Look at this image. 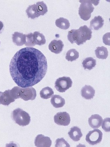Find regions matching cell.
I'll return each instance as SVG.
<instances>
[{
	"label": "cell",
	"instance_id": "obj_30",
	"mask_svg": "<svg viewBox=\"0 0 110 147\" xmlns=\"http://www.w3.org/2000/svg\"><path fill=\"white\" fill-rule=\"evenodd\" d=\"M4 24L1 21H0V33H1L4 29Z\"/></svg>",
	"mask_w": 110,
	"mask_h": 147
},
{
	"label": "cell",
	"instance_id": "obj_2",
	"mask_svg": "<svg viewBox=\"0 0 110 147\" xmlns=\"http://www.w3.org/2000/svg\"><path fill=\"white\" fill-rule=\"evenodd\" d=\"M92 31L87 26L80 27L78 29H72L68 32V39L71 44L78 46L83 44L92 37Z\"/></svg>",
	"mask_w": 110,
	"mask_h": 147
},
{
	"label": "cell",
	"instance_id": "obj_15",
	"mask_svg": "<svg viewBox=\"0 0 110 147\" xmlns=\"http://www.w3.org/2000/svg\"><path fill=\"white\" fill-rule=\"evenodd\" d=\"M70 138L74 142H78L83 136V134L80 128L77 126L73 127L70 128V131L68 132Z\"/></svg>",
	"mask_w": 110,
	"mask_h": 147
},
{
	"label": "cell",
	"instance_id": "obj_12",
	"mask_svg": "<svg viewBox=\"0 0 110 147\" xmlns=\"http://www.w3.org/2000/svg\"><path fill=\"white\" fill-rule=\"evenodd\" d=\"M103 121V118L100 115L97 114L92 115L89 118V123L91 128L97 129L101 126Z\"/></svg>",
	"mask_w": 110,
	"mask_h": 147
},
{
	"label": "cell",
	"instance_id": "obj_17",
	"mask_svg": "<svg viewBox=\"0 0 110 147\" xmlns=\"http://www.w3.org/2000/svg\"><path fill=\"white\" fill-rule=\"evenodd\" d=\"M15 99L12 96L10 90H5L3 92L1 98V105L5 106H8L11 103L14 102Z\"/></svg>",
	"mask_w": 110,
	"mask_h": 147
},
{
	"label": "cell",
	"instance_id": "obj_32",
	"mask_svg": "<svg viewBox=\"0 0 110 147\" xmlns=\"http://www.w3.org/2000/svg\"><path fill=\"white\" fill-rule=\"evenodd\" d=\"M0 44H1V42H0Z\"/></svg>",
	"mask_w": 110,
	"mask_h": 147
},
{
	"label": "cell",
	"instance_id": "obj_22",
	"mask_svg": "<svg viewBox=\"0 0 110 147\" xmlns=\"http://www.w3.org/2000/svg\"><path fill=\"white\" fill-rule=\"evenodd\" d=\"M82 64L85 69L91 70L93 69L96 65V60L93 58L89 57L84 60Z\"/></svg>",
	"mask_w": 110,
	"mask_h": 147
},
{
	"label": "cell",
	"instance_id": "obj_20",
	"mask_svg": "<svg viewBox=\"0 0 110 147\" xmlns=\"http://www.w3.org/2000/svg\"><path fill=\"white\" fill-rule=\"evenodd\" d=\"M95 53L97 58L99 59H106L108 55V52L107 48L105 47H97L95 50Z\"/></svg>",
	"mask_w": 110,
	"mask_h": 147
},
{
	"label": "cell",
	"instance_id": "obj_5",
	"mask_svg": "<svg viewBox=\"0 0 110 147\" xmlns=\"http://www.w3.org/2000/svg\"><path fill=\"white\" fill-rule=\"evenodd\" d=\"M11 117L13 121L21 126L28 125L31 122L30 115L20 108H17L12 112Z\"/></svg>",
	"mask_w": 110,
	"mask_h": 147
},
{
	"label": "cell",
	"instance_id": "obj_25",
	"mask_svg": "<svg viewBox=\"0 0 110 147\" xmlns=\"http://www.w3.org/2000/svg\"><path fill=\"white\" fill-rule=\"evenodd\" d=\"M38 11L40 16H44L48 11V7L44 1H40L36 3Z\"/></svg>",
	"mask_w": 110,
	"mask_h": 147
},
{
	"label": "cell",
	"instance_id": "obj_19",
	"mask_svg": "<svg viewBox=\"0 0 110 147\" xmlns=\"http://www.w3.org/2000/svg\"><path fill=\"white\" fill-rule=\"evenodd\" d=\"M33 36L35 45L41 46L46 43V39L43 34L38 32H35L33 33Z\"/></svg>",
	"mask_w": 110,
	"mask_h": 147
},
{
	"label": "cell",
	"instance_id": "obj_10",
	"mask_svg": "<svg viewBox=\"0 0 110 147\" xmlns=\"http://www.w3.org/2000/svg\"><path fill=\"white\" fill-rule=\"evenodd\" d=\"M64 47V44L61 40H52L48 46V49L53 53L58 54L62 53Z\"/></svg>",
	"mask_w": 110,
	"mask_h": 147
},
{
	"label": "cell",
	"instance_id": "obj_3",
	"mask_svg": "<svg viewBox=\"0 0 110 147\" xmlns=\"http://www.w3.org/2000/svg\"><path fill=\"white\" fill-rule=\"evenodd\" d=\"M10 91L12 96L15 100L21 98L24 101L33 100L37 96L36 90L32 87L22 88L16 86Z\"/></svg>",
	"mask_w": 110,
	"mask_h": 147
},
{
	"label": "cell",
	"instance_id": "obj_29",
	"mask_svg": "<svg viewBox=\"0 0 110 147\" xmlns=\"http://www.w3.org/2000/svg\"><path fill=\"white\" fill-rule=\"evenodd\" d=\"M110 33L107 32L104 35L103 37V42L105 45L107 46H110Z\"/></svg>",
	"mask_w": 110,
	"mask_h": 147
},
{
	"label": "cell",
	"instance_id": "obj_1",
	"mask_svg": "<svg viewBox=\"0 0 110 147\" xmlns=\"http://www.w3.org/2000/svg\"><path fill=\"white\" fill-rule=\"evenodd\" d=\"M10 73L14 82L22 88L32 87L42 81L48 70L45 55L33 47L17 51L11 60Z\"/></svg>",
	"mask_w": 110,
	"mask_h": 147
},
{
	"label": "cell",
	"instance_id": "obj_11",
	"mask_svg": "<svg viewBox=\"0 0 110 147\" xmlns=\"http://www.w3.org/2000/svg\"><path fill=\"white\" fill-rule=\"evenodd\" d=\"M95 90L92 86L86 85L81 90V95L86 100H91L95 96Z\"/></svg>",
	"mask_w": 110,
	"mask_h": 147
},
{
	"label": "cell",
	"instance_id": "obj_4",
	"mask_svg": "<svg viewBox=\"0 0 110 147\" xmlns=\"http://www.w3.org/2000/svg\"><path fill=\"white\" fill-rule=\"evenodd\" d=\"M79 2L81 4L79 7V15L80 18L84 21H88L91 17V13L95 9L92 4L97 5L99 4V1H80Z\"/></svg>",
	"mask_w": 110,
	"mask_h": 147
},
{
	"label": "cell",
	"instance_id": "obj_14",
	"mask_svg": "<svg viewBox=\"0 0 110 147\" xmlns=\"http://www.w3.org/2000/svg\"><path fill=\"white\" fill-rule=\"evenodd\" d=\"M104 25V20L102 17L99 16H95L90 22V29L99 30Z\"/></svg>",
	"mask_w": 110,
	"mask_h": 147
},
{
	"label": "cell",
	"instance_id": "obj_26",
	"mask_svg": "<svg viewBox=\"0 0 110 147\" xmlns=\"http://www.w3.org/2000/svg\"><path fill=\"white\" fill-rule=\"evenodd\" d=\"M26 42L25 43V46L28 47H34L35 44L34 41L33 36L32 33H30L28 34H25Z\"/></svg>",
	"mask_w": 110,
	"mask_h": 147
},
{
	"label": "cell",
	"instance_id": "obj_8",
	"mask_svg": "<svg viewBox=\"0 0 110 147\" xmlns=\"http://www.w3.org/2000/svg\"><path fill=\"white\" fill-rule=\"evenodd\" d=\"M54 121L58 125L67 126L70 123V116L66 112H58L54 115Z\"/></svg>",
	"mask_w": 110,
	"mask_h": 147
},
{
	"label": "cell",
	"instance_id": "obj_16",
	"mask_svg": "<svg viewBox=\"0 0 110 147\" xmlns=\"http://www.w3.org/2000/svg\"><path fill=\"white\" fill-rule=\"evenodd\" d=\"M51 103L54 107L56 108L63 107L65 104L64 98L59 95L52 96L51 99Z\"/></svg>",
	"mask_w": 110,
	"mask_h": 147
},
{
	"label": "cell",
	"instance_id": "obj_27",
	"mask_svg": "<svg viewBox=\"0 0 110 147\" xmlns=\"http://www.w3.org/2000/svg\"><path fill=\"white\" fill-rule=\"evenodd\" d=\"M55 147H70V144L64 140L63 138H58L56 140L55 142Z\"/></svg>",
	"mask_w": 110,
	"mask_h": 147
},
{
	"label": "cell",
	"instance_id": "obj_13",
	"mask_svg": "<svg viewBox=\"0 0 110 147\" xmlns=\"http://www.w3.org/2000/svg\"><path fill=\"white\" fill-rule=\"evenodd\" d=\"M12 41L13 43L17 46L21 47L23 46L26 42L25 34H23L22 33L15 32L12 34Z\"/></svg>",
	"mask_w": 110,
	"mask_h": 147
},
{
	"label": "cell",
	"instance_id": "obj_31",
	"mask_svg": "<svg viewBox=\"0 0 110 147\" xmlns=\"http://www.w3.org/2000/svg\"><path fill=\"white\" fill-rule=\"evenodd\" d=\"M2 94H3V92L0 91V105H1V98H2Z\"/></svg>",
	"mask_w": 110,
	"mask_h": 147
},
{
	"label": "cell",
	"instance_id": "obj_6",
	"mask_svg": "<svg viewBox=\"0 0 110 147\" xmlns=\"http://www.w3.org/2000/svg\"><path fill=\"white\" fill-rule=\"evenodd\" d=\"M73 82L70 77L63 76L57 79L55 82V88L60 93H64L71 87Z\"/></svg>",
	"mask_w": 110,
	"mask_h": 147
},
{
	"label": "cell",
	"instance_id": "obj_7",
	"mask_svg": "<svg viewBox=\"0 0 110 147\" xmlns=\"http://www.w3.org/2000/svg\"><path fill=\"white\" fill-rule=\"evenodd\" d=\"M103 133L99 129H95L90 131L86 136V142L91 145H96L102 141Z\"/></svg>",
	"mask_w": 110,
	"mask_h": 147
},
{
	"label": "cell",
	"instance_id": "obj_23",
	"mask_svg": "<svg viewBox=\"0 0 110 147\" xmlns=\"http://www.w3.org/2000/svg\"><path fill=\"white\" fill-rule=\"evenodd\" d=\"M54 94V92L52 89L51 87L47 86L41 90L40 92V95L41 98L47 100L52 97L53 95Z\"/></svg>",
	"mask_w": 110,
	"mask_h": 147
},
{
	"label": "cell",
	"instance_id": "obj_28",
	"mask_svg": "<svg viewBox=\"0 0 110 147\" xmlns=\"http://www.w3.org/2000/svg\"><path fill=\"white\" fill-rule=\"evenodd\" d=\"M102 129L106 132L110 131V119L109 117L105 118L101 123Z\"/></svg>",
	"mask_w": 110,
	"mask_h": 147
},
{
	"label": "cell",
	"instance_id": "obj_21",
	"mask_svg": "<svg viewBox=\"0 0 110 147\" xmlns=\"http://www.w3.org/2000/svg\"><path fill=\"white\" fill-rule=\"evenodd\" d=\"M55 25L59 28L63 30H67L70 26L69 21L68 19L62 17L56 20Z\"/></svg>",
	"mask_w": 110,
	"mask_h": 147
},
{
	"label": "cell",
	"instance_id": "obj_18",
	"mask_svg": "<svg viewBox=\"0 0 110 147\" xmlns=\"http://www.w3.org/2000/svg\"><path fill=\"white\" fill-rule=\"evenodd\" d=\"M28 18L34 19L40 16L36 4L29 5L26 10Z\"/></svg>",
	"mask_w": 110,
	"mask_h": 147
},
{
	"label": "cell",
	"instance_id": "obj_24",
	"mask_svg": "<svg viewBox=\"0 0 110 147\" xmlns=\"http://www.w3.org/2000/svg\"><path fill=\"white\" fill-rule=\"evenodd\" d=\"M79 56V54L78 52L76 49H72L68 51L66 53L65 59L68 61L73 62L78 59Z\"/></svg>",
	"mask_w": 110,
	"mask_h": 147
},
{
	"label": "cell",
	"instance_id": "obj_9",
	"mask_svg": "<svg viewBox=\"0 0 110 147\" xmlns=\"http://www.w3.org/2000/svg\"><path fill=\"white\" fill-rule=\"evenodd\" d=\"M52 141L48 137L43 134H38L34 140L35 146L38 147H50L52 145Z\"/></svg>",
	"mask_w": 110,
	"mask_h": 147
}]
</instances>
